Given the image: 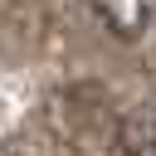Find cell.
<instances>
[{"label":"cell","mask_w":156,"mask_h":156,"mask_svg":"<svg viewBox=\"0 0 156 156\" xmlns=\"http://www.w3.org/2000/svg\"><path fill=\"white\" fill-rule=\"evenodd\" d=\"M88 5L117 39H141L156 20V0H88Z\"/></svg>","instance_id":"6da1fadb"}]
</instances>
